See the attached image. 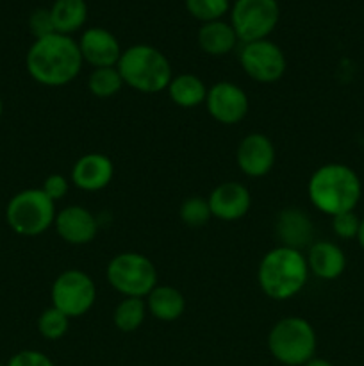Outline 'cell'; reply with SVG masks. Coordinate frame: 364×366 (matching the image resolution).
Instances as JSON below:
<instances>
[{"mask_svg": "<svg viewBox=\"0 0 364 366\" xmlns=\"http://www.w3.org/2000/svg\"><path fill=\"white\" fill-rule=\"evenodd\" d=\"M82 54L71 36L54 34L34 39L25 56V68L32 81L46 88H63L82 70Z\"/></svg>", "mask_w": 364, "mask_h": 366, "instance_id": "6da1fadb", "label": "cell"}, {"mask_svg": "<svg viewBox=\"0 0 364 366\" xmlns=\"http://www.w3.org/2000/svg\"><path fill=\"white\" fill-rule=\"evenodd\" d=\"M307 195L314 209L320 213L335 214L355 211L363 195V184L353 168L343 163L321 164L310 175Z\"/></svg>", "mask_w": 364, "mask_h": 366, "instance_id": "7a4b0ae2", "label": "cell"}, {"mask_svg": "<svg viewBox=\"0 0 364 366\" xmlns=\"http://www.w3.org/2000/svg\"><path fill=\"white\" fill-rule=\"evenodd\" d=\"M309 274V264L302 250L278 245L263 256L257 268V281L266 297L289 300L302 292Z\"/></svg>", "mask_w": 364, "mask_h": 366, "instance_id": "3957f363", "label": "cell"}, {"mask_svg": "<svg viewBox=\"0 0 364 366\" xmlns=\"http://www.w3.org/2000/svg\"><path fill=\"white\" fill-rule=\"evenodd\" d=\"M116 68L123 84L139 93L164 92L173 79L168 57L159 49L145 43L125 49Z\"/></svg>", "mask_w": 364, "mask_h": 366, "instance_id": "277c9868", "label": "cell"}, {"mask_svg": "<svg viewBox=\"0 0 364 366\" xmlns=\"http://www.w3.org/2000/svg\"><path fill=\"white\" fill-rule=\"evenodd\" d=\"M316 331L305 318H282L268 335V350L275 361L284 366H303L316 356Z\"/></svg>", "mask_w": 364, "mask_h": 366, "instance_id": "5b68a950", "label": "cell"}, {"mask_svg": "<svg viewBox=\"0 0 364 366\" xmlns=\"http://www.w3.org/2000/svg\"><path fill=\"white\" fill-rule=\"evenodd\" d=\"M56 202L41 188L21 189L6 206V222L11 231L25 238H34L49 231L56 220Z\"/></svg>", "mask_w": 364, "mask_h": 366, "instance_id": "8992f818", "label": "cell"}, {"mask_svg": "<svg viewBox=\"0 0 364 366\" xmlns=\"http://www.w3.org/2000/svg\"><path fill=\"white\" fill-rule=\"evenodd\" d=\"M106 277L120 295L145 299L157 286V268L143 254L121 252L109 261Z\"/></svg>", "mask_w": 364, "mask_h": 366, "instance_id": "52a82bcc", "label": "cell"}, {"mask_svg": "<svg viewBox=\"0 0 364 366\" xmlns=\"http://www.w3.org/2000/svg\"><path fill=\"white\" fill-rule=\"evenodd\" d=\"M280 20L277 0H236L231 6V25L241 43L266 39Z\"/></svg>", "mask_w": 364, "mask_h": 366, "instance_id": "ba28073f", "label": "cell"}, {"mask_svg": "<svg viewBox=\"0 0 364 366\" xmlns=\"http://www.w3.org/2000/svg\"><path fill=\"white\" fill-rule=\"evenodd\" d=\"M52 306L66 315L79 318L88 313L96 302V285L86 272L70 268L59 274L50 290Z\"/></svg>", "mask_w": 364, "mask_h": 366, "instance_id": "9c48e42d", "label": "cell"}, {"mask_svg": "<svg viewBox=\"0 0 364 366\" xmlns=\"http://www.w3.org/2000/svg\"><path fill=\"white\" fill-rule=\"evenodd\" d=\"M238 59L243 71L252 81L261 82V84L277 82L285 74V66H288L280 46L268 38L259 39V41L243 43Z\"/></svg>", "mask_w": 364, "mask_h": 366, "instance_id": "30bf717a", "label": "cell"}, {"mask_svg": "<svg viewBox=\"0 0 364 366\" xmlns=\"http://www.w3.org/2000/svg\"><path fill=\"white\" fill-rule=\"evenodd\" d=\"M207 113L223 125H236L248 114L250 102L245 89L231 81H220L207 89Z\"/></svg>", "mask_w": 364, "mask_h": 366, "instance_id": "8fae6325", "label": "cell"}, {"mask_svg": "<svg viewBox=\"0 0 364 366\" xmlns=\"http://www.w3.org/2000/svg\"><path fill=\"white\" fill-rule=\"evenodd\" d=\"M275 145L266 134L252 132L239 142L236 161L239 170L252 179L264 177L271 172L275 164Z\"/></svg>", "mask_w": 364, "mask_h": 366, "instance_id": "7c38bea8", "label": "cell"}, {"mask_svg": "<svg viewBox=\"0 0 364 366\" xmlns=\"http://www.w3.org/2000/svg\"><path fill=\"white\" fill-rule=\"evenodd\" d=\"M54 227L59 238L70 245H88L98 234L95 214L82 206H68L57 211Z\"/></svg>", "mask_w": 364, "mask_h": 366, "instance_id": "4fadbf2b", "label": "cell"}, {"mask_svg": "<svg viewBox=\"0 0 364 366\" xmlns=\"http://www.w3.org/2000/svg\"><path fill=\"white\" fill-rule=\"evenodd\" d=\"M211 214L221 222H236L246 217L252 206V197L246 186L236 181L221 182L207 197Z\"/></svg>", "mask_w": 364, "mask_h": 366, "instance_id": "5bb4252c", "label": "cell"}, {"mask_svg": "<svg viewBox=\"0 0 364 366\" xmlns=\"http://www.w3.org/2000/svg\"><path fill=\"white\" fill-rule=\"evenodd\" d=\"M82 59L93 68L116 66L121 56V46L116 36L103 27H89L79 39Z\"/></svg>", "mask_w": 364, "mask_h": 366, "instance_id": "9a60e30c", "label": "cell"}, {"mask_svg": "<svg viewBox=\"0 0 364 366\" xmlns=\"http://www.w3.org/2000/svg\"><path fill=\"white\" fill-rule=\"evenodd\" d=\"M114 177V164L106 154H84L71 168V184L82 192H100L107 188Z\"/></svg>", "mask_w": 364, "mask_h": 366, "instance_id": "2e32d148", "label": "cell"}, {"mask_svg": "<svg viewBox=\"0 0 364 366\" xmlns=\"http://www.w3.org/2000/svg\"><path fill=\"white\" fill-rule=\"evenodd\" d=\"M309 272L321 281H335L346 270V256L334 242L320 239L310 243L305 254Z\"/></svg>", "mask_w": 364, "mask_h": 366, "instance_id": "e0dca14e", "label": "cell"}, {"mask_svg": "<svg viewBox=\"0 0 364 366\" xmlns=\"http://www.w3.org/2000/svg\"><path fill=\"white\" fill-rule=\"evenodd\" d=\"M314 229L313 222L307 217L305 211L288 207L280 211L275 220V236L280 245L291 247V249L302 250L303 247H310Z\"/></svg>", "mask_w": 364, "mask_h": 366, "instance_id": "ac0fdd59", "label": "cell"}, {"mask_svg": "<svg viewBox=\"0 0 364 366\" xmlns=\"http://www.w3.org/2000/svg\"><path fill=\"white\" fill-rule=\"evenodd\" d=\"M196 38H198V46L202 49V52L213 57L227 56L236 49L239 41L231 21L223 20L202 24Z\"/></svg>", "mask_w": 364, "mask_h": 366, "instance_id": "d6986e66", "label": "cell"}, {"mask_svg": "<svg viewBox=\"0 0 364 366\" xmlns=\"http://www.w3.org/2000/svg\"><path fill=\"white\" fill-rule=\"evenodd\" d=\"M146 310L161 322H175L184 315L186 299L177 288L168 285H157L145 297Z\"/></svg>", "mask_w": 364, "mask_h": 366, "instance_id": "ffe728a7", "label": "cell"}, {"mask_svg": "<svg viewBox=\"0 0 364 366\" xmlns=\"http://www.w3.org/2000/svg\"><path fill=\"white\" fill-rule=\"evenodd\" d=\"M50 16L56 32L70 36L81 31L88 20V4L86 0H56L50 7Z\"/></svg>", "mask_w": 364, "mask_h": 366, "instance_id": "44dd1931", "label": "cell"}, {"mask_svg": "<svg viewBox=\"0 0 364 366\" xmlns=\"http://www.w3.org/2000/svg\"><path fill=\"white\" fill-rule=\"evenodd\" d=\"M207 89L209 88L203 84L202 79L196 77L195 74H181L171 79L168 86V95L171 102L177 104L178 107L191 109L200 104H206Z\"/></svg>", "mask_w": 364, "mask_h": 366, "instance_id": "7402d4cb", "label": "cell"}, {"mask_svg": "<svg viewBox=\"0 0 364 366\" xmlns=\"http://www.w3.org/2000/svg\"><path fill=\"white\" fill-rule=\"evenodd\" d=\"M146 313H148V310H146L145 299L123 297V300H120V304L114 307V327L121 332L138 331L143 325V322H145Z\"/></svg>", "mask_w": 364, "mask_h": 366, "instance_id": "603a6c76", "label": "cell"}, {"mask_svg": "<svg viewBox=\"0 0 364 366\" xmlns=\"http://www.w3.org/2000/svg\"><path fill=\"white\" fill-rule=\"evenodd\" d=\"M123 79L116 66L93 68L88 77V89L96 99H111L123 88Z\"/></svg>", "mask_w": 364, "mask_h": 366, "instance_id": "cb8c5ba5", "label": "cell"}, {"mask_svg": "<svg viewBox=\"0 0 364 366\" xmlns=\"http://www.w3.org/2000/svg\"><path fill=\"white\" fill-rule=\"evenodd\" d=\"M68 327H70V318L54 306L43 311L38 318V332L49 342L63 338L68 332Z\"/></svg>", "mask_w": 364, "mask_h": 366, "instance_id": "d4e9b609", "label": "cell"}, {"mask_svg": "<svg viewBox=\"0 0 364 366\" xmlns=\"http://www.w3.org/2000/svg\"><path fill=\"white\" fill-rule=\"evenodd\" d=\"M186 9L195 20L207 24L221 20L231 11V0H186Z\"/></svg>", "mask_w": 364, "mask_h": 366, "instance_id": "484cf974", "label": "cell"}, {"mask_svg": "<svg viewBox=\"0 0 364 366\" xmlns=\"http://www.w3.org/2000/svg\"><path fill=\"white\" fill-rule=\"evenodd\" d=\"M178 217H181V220L188 227L200 229L207 225V222L213 218V214H211L207 199H203V197H189V199L182 202L181 209H178Z\"/></svg>", "mask_w": 364, "mask_h": 366, "instance_id": "4316f807", "label": "cell"}, {"mask_svg": "<svg viewBox=\"0 0 364 366\" xmlns=\"http://www.w3.org/2000/svg\"><path fill=\"white\" fill-rule=\"evenodd\" d=\"M360 227V218L357 217L355 211H348V213H341L332 217V231L338 238L341 239H357Z\"/></svg>", "mask_w": 364, "mask_h": 366, "instance_id": "83f0119b", "label": "cell"}, {"mask_svg": "<svg viewBox=\"0 0 364 366\" xmlns=\"http://www.w3.org/2000/svg\"><path fill=\"white\" fill-rule=\"evenodd\" d=\"M29 29H31L34 39L45 38L56 32L52 24V16H50V9H36L32 11V14L29 16Z\"/></svg>", "mask_w": 364, "mask_h": 366, "instance_id": "f1b7e54d", "label": "cell"}, {"mask_svg": "<svg viewBox=\"0 0 364 366\" xmlns=\"http://www.w3.org/2000/svg\"><path fill=\"white\" fill-rule=\"evenodd\" d=\"M6 366H56L46 354L39 352L34 349H25L20 352L13 354L7 361Z\"/></svg>", "mask_w": 364, "mask_h": 366, "instance_id": "f546056e", "label": "cell"}, {"mask_svg": "<svg viewBox=\"0 0 364 366\" xmlns=\"http://www.w3.org/2000/svg\"><path fill=\"white\" fill-rule=\"evenodd\" d=\"M41 189L50 200L57 202V200H63L64 197L68 195V189H70V182H68V179L64 177V175L52 174V175H49L45 181H43Z\"/></svg>", "mask_w": 364, "mask_h": 366, "instance_id": "4dcf8cb0", "label": "cell"}, {"mask_svg": "<svg viewBox=\"0 0 364 366\" xmlns=\"http://www.w3.org/2000/svg\"><path fill=\"white\" fill-rule=\"evenodd\" d=\"M303 366H334V365H332L328 360H323V357H316V356H314L313 360L307 361V363L303 365Z\"/></svg>", "mask_w": 364, "mask_h": 366, "instance_id": "1f68e13d", "label": "cell"}, {"mask_svg": "<svg viewBox=\"0 0 364 366\" xmlns=\"http://www.w3.org/2000/svg\"><path fill=\"white\" fill-rule=\"evenodd\" d=\"M357 242H359V245L363 247L364 250V217L360 218V227H359V234H357Z\"/></svg>", "mask_w": 364, "mask_h": 366, "instance_id": "d6a6232c", "label": "cell"}, {"mask_svg": "<svg viewBox=\"0 0 364 366\" xmlns=\"http://www.w3.org/2000/svg\"><path fill=\"white\" fill-rule=\"evenodd\" d=\"M2 114H4V102L2 99H0V118H2Z\"/></svg>", "mask_w": 364, "mask_h": 366, "instance_id": "836d02e7", "label": "cell"}, {"mask_svg": "<svg viewBox=\"0 0 364 366\" xmlns=\"http://www.w3.org/2000/svg\"><path fill=\"white\" fill-rule=\"evenodd\" d=\"M0 366H6V365H4V363H0Z\"/></svg>", "mask_w": 364, "mask_h": 366, "instance_id": "e575fe53", "label": "cell"}]
</instances>
